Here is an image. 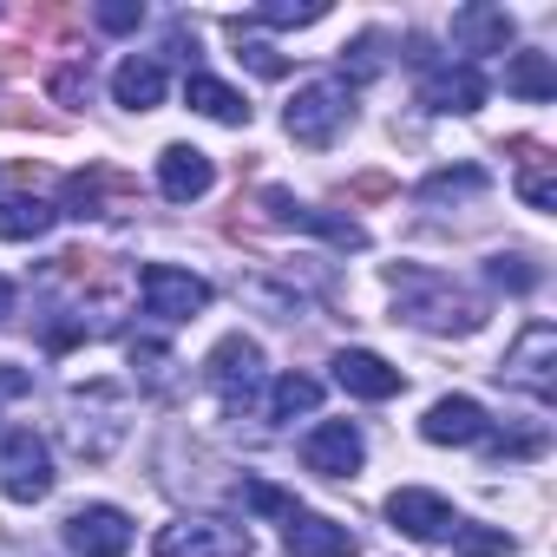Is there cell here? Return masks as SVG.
Wrapping results in <instances>:
<instances>
[{
  "label": "cell",
  "mask_w": 557,
  "mask_h": 557,
  "mask_svg": "<svg viewBox=\"0 0 557 557\" xmlns=\"http://www.w3.org/2000/svg\"><path fill=\"white\" fill-rule=\"evenodd\" d=\"M236 47H243L236 60H249V66H256L262 79H283V73H289V60H283V53H275V47H262V40H236Z\"/></svg>",
  "instance_id": "cell-32"
},
{
  "label": "cell",
  "mask_w": 557,
  "mask_h": 557,
  "mask_svg": "<svg viewBox=\"0 0 557 557\" xmlns=\"http://www.w3.org/2000/svg\"><path fill=\"white\" fill-rule=\"evenodd\" d=\"M485 275H492L498 289H518V296H524V289H537V262H531V256H492V262H485Z\"/></svg>",
  "instance_id": "cell-28"
},
{
  "label": "cell",
  "mask_w": 557,
  "mask_h": 557,
  "mask_svg": "<svg viewBox=\"0 0 557 557\" xmlns=\"http://www.w3.org/2000/svg\"><path fill=\"white\" fill-rule=\"evenodd\" d=\"M342 60L355 66V79H374V73H381V34H361V40H355Z\"/></svg>",
  "instance_id": "cell-33"
},
{
  "label": "cell",
  "mask_w": 557,
  "mask_h": 557,
  "mask_svg": "<svg viewBox=\"0 0 557 557\" xmlns=\"http://www.w3.org/2000/svg\"><path fill=\"white\" fill-rule=\"evenodd\" d=\"M387 518H394L407 537H420V544H453V531L466 524L440 492H420V485H400V492L387 498Z\"/></svg>",
  "instance_id": "cell-9"
},
{
  "label": "cell",
  "mask_w": 557,
  "mask_h": 557,
  "mask_svg": "<svg viewBox=\"0 0 557 557\" xmlns=\"http://www.w3.org/2000/svg\"><path fill=\"white\" fill-rule=\"evenodd\" d=\"M138 296H145V309L158 322H190L197 309H210V283L190 275V269H171V262H151L138 275Z\"/></svg>",
  "instance_id": "cell-8"
},
{
  "label": "cell",
  "mask_w": 557,
  "mask_h": 557,
  "mask_svg": "<svg viewBox=\"0 0 557 557\" xmlns=\"http://www.w3.org/2000/svg\"><path fill=\"white\" fill-rule=\"evenodd\" d=\"M394 302H400V322L433 329V335H472L492 315L485 296L459 289L453 275H440V269H394Z\"/></svg>",
  "instance_id": "cell-1"
},
{
  "label": "cell",
  "mask_w": 557,
  "mask_h": 557,
  "mask_svg": "<svg viewBox=\"0 0 557 557\" xmlns=\"http://www.w3.org/2000/svg\"><path fill=\"white\" fill-rule=\"evenodd\" d=\"M387 190H394L387 171H361V177H348V203H374V197H387Z\"/></svg>",
  "instance_id": "cell-34"
},
{
  "label": "cell",
  "mask_w": 557,
  "mask_h": 557,
  "mask_svg": "<svg viewBox=\"0 0 557 557\" xmlns=\"http://www.w3.org/2000/svg\"><path fill=\"white\" fill-rule=\"evenodd\" d=\"M0 485H8L14 505H40L53 492V453L34 426H14L8 440H0Z\"/></svg>",
  "instance_id": "cell-6"
},
{
  "label": "cell",
  "mask_w": 557,
  "mask_h": 557,
  "mask_svg": "<svg viewBox=\"0 0 557 557\" xmlns=\"http://www.w3.org/2000/svg\"><path fill=\"white\" fill-rule=\"evenodd\" d=\"M505 86H511L518 99H537V106H544V99H557V73H550V60H544V53H518V60L505 66Z\"/></svg>",
  "instance_id": "cell-24"
},
{
  "label": "cell",
  "mask_w": 557,
  "mask_h": 557,
  "mask_svg": "<svg viewBox=\"0 0 557 557\" xmlns=\"http://www.w3.org/2000/svg\"><path fill=\"white\" fill-rule=\"evenodd\" d=\"M184 99H190V112H203V119H216V125H249V99L230 92V86L210 79V73H190V79H184Z\"/></svg>",
  "instance_id": "cell-21"
},
{
  "label": "cell",
  "mask_w": 557,
  "mask_h": 557,
  "mask_svg": "<svg viewBox=\"0 0 557 557\" xmlns=\"http://www.w3.org/2000/svg\"><path fill=\"white\" fill-rule=\"evenodd\" d=\"M256 210H262V223H269V230H315V236H329L335 249H368V230H361V223L329 216V210H309V203H296L289 190H275V184L256 197Z\"/></svg>",
  "instance_id": "cell-7"
},
{
  "label": "cell",
  "mask_w": 557,
  "mask_h": 557,
  "mask_svg": "<svg viewBox=\"0 0 557 557\" xmlns=\"http://www.w3.org/2000/svg\"><path fill=\"white\" fill-rule=\"evenodd\" d=\"M92 21H99L106 34H132V27L145 21V8H138V0H106V8H99Z\"/></svg>",
  "instance_id": "cell-31"
},
{
  "label": "cell",
  "mask_w": 557,
  "mask_h": 557,
  "mask_svg": "<svg viewBox=\"0 0 557 557\" xmlns=\"http://www.w3.org/2000/svg\"><path fill=\"white\" fill-rule=\"evenodd\" d=\"M420 106L426 112H479L485 106V73L472 66V60H459V66H426V79H420Z\"/></svg>",
  "instance_id": "cell-13"
},
{
  "label": "cell",
  "mask_w": 557,
  "mask_h": 557,
  "mask_svg": "<svg viewBox=\"0 0 557 557\" xmlns=\"http://www.w3.org/2000/svg\"><path fill=\"white\" fill-rule=\"evenodd\" d=\"M125 355H132V368H145V374H164V368H171V348H164V342H132Z\"/></svg>",
  "instance_id": "cell-35"
},
{
  "label": "cell",
  "mask_w": 557,
  "mask_h": 557,
  "mask_svg": "<svg viewBox=\"0 0 557 557\" xmlns=\"http://www.w3.org/2000/svg\"><path fill=\"white\" fill-rule=\"evenodd\" d=\"M511 34H518L511 14H505V8H485V0H472V8L453 14V47H459V53H505Z\"/></svg>",
  "instance_id": "cell-17"
},
{
  "label": "cell",
  "mask_w": 557,
  "mask_h": 557,
  "mask_svg": "<svg viewBox=\"0 0 557 557\" xmlns=\"http://www.w3.org/2000/svg\"><path fill=\"white\" fill-rule=\"evenodd\" d=\"M8 315H14V283L0 275V322H8Z\"/></svg>",
  "instance_id": "cell-36"
},
{
  "label": "cell",
  "mask_w": 557,
  "mask_h": 557,
  "mask_svg": "<svg viewBox=\"0 0 557 557\" xmlns=\"http://www.w3.org/2000/svg\"><path fill=\"white\" fill-rule=\"evenodd\" d=\"M322 14H329L322 0H269V8H256L249 21H230V27H236V34H243V27H315Z\"/></svg>",
  "instance_id": "cell-25"
},
{
  "label": "cell",
  "mask_w": 557,
  "mask_h": 557,
  "mask_svg": "<svg viewBox=\"0 0 557 557\" xmlns=\"http://www.w3.org/2000/svg\"><path fill=\"white\" fill-rule=\"evenodd\" d=\"M511 151H518V197L531 210H557V177H550L557 158L544 145H531V138H511Z\"/></svg>",
  "instance_id": "cell-19"
},
{
  "label": "cell",
  "mask_w": 557,
  "mask_h": 557,
  "mask_svg": "<svg viewBox=\"0 0 557 557\" xmlns=\"http://www.w3.org/2000/svg\"><path fill=\"white\" fill-rule=\"evenodd\" d=\"M66 550L73 557H125L132 550V518L119 505H79L66 518Z\"/></svg>",
  "instance_id": "cell-10"
},
{
  "label": "cell",
  "mask_w": 557,
  "mask_h": 557,
  "mask_svg": "<svg viewBox=\"0 0 557 557\" xmlns=\"http://www.w3.org/2000/svg\"><path fill=\"white\" fill-rule=\"evenodd\" d=\"M335 387L355 394V400H394V394L407 387V374L387 368V361L368 355V348H342V355H335Z\"/></svg>",
  "instance_id": "cell-15"
},
{
  "label": "cell",
  "mask_w": 557,
  "mask_h": 557,
  "mask_svg": "<svg viewBox=\"0 0 557 557\" xmlns=\"http://www.w3.org/2000/svg\"><path fill=\"white\" fill-rule=\"evenodd\" d=\"M453 550H459V557H505L511 537H505V531H485V524H459V531H453Z\"/></svg>",
  "instance_id": "cell-29"
},
{
  "label": "cell",
  "mask_w": 557,
  "mask_h": 557,
  "mask_svg": "<svg viewBox=\"0 0 557 557\" xmlns=\"http://www.w3.org/2000/svg\"><path fill=\"white\" fill-rule=\"evenodd\" d=\"M236 498H243L249 511H283V518L296 511V498H289V492H275V485H262V479H243V492H236Z\"/></svg>",
  "instance_id": "cell-30"
},
{
  "label": "cell",
  "mask_w": 557,
  "mask_h": 557,
  "mask_svg": "<svg viewBox=\"0 0 557 557\" xmlns=\"http://www.w3.org/2000/svg\"><path fill=\"white\" fill-rule=\"evenodd\" d=\"M498 381L518 387V394H531V400H557V329L550 322H531L511 342V355L498 361Z\"/></svg>",
  "instance_id": "cell-3"
},
{
  "label": "cell",
  "mask_w": 557,
  "mask_h": 557,
  "mask_svg": "<svg viewBox=\"0 0 557 557\" xmlns=\"http://www.w3.org/2000/svg\"><path fill=\"white\" fill-rule=\"evenodd\" d=\"M355 119V86L348 79H309V86H296V99H289V112H283V125H289V138L296 145H335V132Z\"/></svg>",
  "instance_id": "cell-2"
},
{
  "label": "cell",
  "mask_w": 557,
  "mask_h": 557,
  "mask_svg": "<svg viewBox=\"0 0 557 557\" xmlns=\"http://www.w3.org/2000/svg\"><path fill=\"white\" fill-rule=\"evenodd\" d=\"M132 184L112 171V164H99V171H79V177H66V216H106L112 210V197H125Z\"/></svg>",
  "instance_id": "cell-20"
},
{
  "label": "cell",
  "mask_w": 557,
  "mask_h": 557,
  "mask_svg": "<svg viewBox=\"0 0 557 557\" xmlns=\"http://www.w3.org/2000/svg\"><path fill=\"white\" fill-rule=\"evenodd\" d=\"M302 459H309V472H322V479H355L361 459H368V446H361L355 420H322V426L302 440Z\"/></svg>",
  "instance_id": "cell-11"
},
{
  "label": "cell",
  "mask_w": 557,
  "mask_h": 557,
  "mask_svg": "<svg viewBox=\"0 0 557 557\" xmlns=\"http://www.w3.org/2000/svg\"><path fill=\"white\" fill-rule=\"evenodd\" d=\"M315 400H322V381H309V374H283L269 387V420L283 426V420H296V413H315Z\"/></svg>",
  "instance_id": "cell-23"
},
{
  "label": "cell",
  "mask_w": 557,
  "mask_h": 557,
  "mask_svg": "<svg viewBox=\"0 0 557 557\" xmlns=\"http://www.w3.org/2000/svg\"><path fill=\"white\" fill-rule=\"evenodd\" d=\"M283 550H289V557H355L361 537H355L348 524H335V518L296 505V511L283 518Z\"/></svg>",
  "instance_id": "cell-12"
},
{
  "label": "cell",
  "mask_w": 557,
  "mask_h": 557,
  "mask_svg": "<svg viewBox=\"0 0 557 557\" xmlns=\"http://www.w3.org/2000/svg\"><path fill=\"white\" fill-rule=\"evenodd\" d=\"M164 86H171L164 66H158V60H138V53L112 73V99H119L125 112H151V106H164Z\"/></svg>",
  "instance_id": "cell-18"
},
{
  "label": "cell",
  "mask_w": 557,
  "mask_h": 557,
  "mask_svg": "<svg viewBox=\"0 0 557 557\" xmlns=\"http://www.w3.org/2000/svg\"><path fill=\"white\" fill-rule=\"evenodd\" d=\"M420 433H426L433 446H479V440H492V420H485V407H479V400L446 394V400H433V407H426Z\"/></svg>",
  "instance_id": "cell-14"
},
{
  "label": "cell",
  "mask_w": 557,
  "mask_h": 557,
  "mask_svg": "<svg viewBox=\"0 0 557 557\" xmlns=\"http://www.w3.org/2000/svg\"><path fill=\"white\" fill-rule=\"evenodd\" d=\"M158 557H249L256 537L249 524H230V518H177L151 537Z\"/></svg>",
  "instance_id": "cell-5"
},
{
  "label": "cell",
  "mask_w": 557,
  "mask_h": 557,
  "mask_svg": "<svg viewBox=\"0 0 557 557\" xmlns=\"http://www.w3.org/2000/svg\"><path fill=\"white\" fill-rule=\"evenodd\" d=\"M485 190V171L479 164H459V171H433L426 184H420V197L426 203H453V197H479Z\"/></svg>",
  "instance_id": "cell-26"
},
{
  "label": "cell",
  "mask_w": 557,
  "mask_h": 557,
  "mask_svg": "<svg viewBox=\"0 0 557 557\" xmlns=\"http://www.w3.org/2000/svg\"><path fill=\"white\" fill-rule=\"evenodd\" d=\"M47 92H53V106H86V99H92V66H86V60H66V66H53Z\"/></svg>",
  "instance_id": "cell-27"
},
{
  "label": "cell",
  "mask_w": 557,
  "mask_h": 557,
  "mask_svg": "<svg viewBox=\"0 0 557 557\" xmlns=\"http://www.w3.org/2000/svg\"><path fill=\"white\" fill-rule=\"evenodd\" d=\"M210 184H216L210 151H197V145H164V158H158V190H164L171 203H190V197H203Z\"/></svg>",
  "instance_id": "cell-16"
},
{
  "label": "cell",
  "mask_w": 557,
  "mask_h": 557,
  "mask_svg": "<svg viewBox=\"0 0 557 557\" xmlns=\"http://www.w3.org/2000/svg\"><path fill=\"white\" fill-rule=\"evenodd\" d=\"M203 374H210L223 413H249V407H256V387H262V348H256L249 335H223V342L210 348Z\"/></svg>",
  "instance_id": "cell-4"
},
{
  "label": "cell",
  "mask_w": 557,
  "mask_h": 557,
  "mask_svg": "<svg viewBox=\"0 0 557 557\" xmlns=\"http://www.w3.org/2000/svg\"><path fill=\"white\" fill-rule=\"evenodd\" d=\"M60 210H47L40 197H0V243H34L53 230Z\"/></svg>",
  "instance_id": "cell-22"
}]
</instances>
